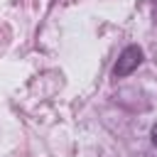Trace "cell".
<instances>
[{"instance_id": "obj_1", "label": "cell", "mask_w": 157, "mask_h": 157, "mask_svg": "<svg viewBox=\"0 0 157 157\" xmlns=\"http://www.w3.org/2000/svg\"><path fill=\"white\" fill-rule=\"evenodd\" d=\"M140 64H142V49H140L137 44H130V47H125V49L120 52V56H118V61H115V66H113V76H115V78H125V76H130Z\"/></svg>"}, {"instance_id": "obj_2", "label": "cell", "mask_w": 157, "mask_h": 157, "mask_svg": "<svg viewBox=\"0 0 157 157\" xmlns=\"http://www.w3.org/2000/svg\"><path fill=\"white\" fill-rule=\"evenodd\" d=\"M150 137H152V145L157 147V123L152 125V130H150Z\"/></svg>"}]
</instances>
